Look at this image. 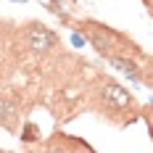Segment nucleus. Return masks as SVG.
<instances>
[{"mask_svg":"<svg viewBox=\"0 0 153 153\" xmlns=\"http://www.w3.org/2000/svg\"><path fill=\"white\" fill-rule=\"evenodd\" d=\"M87 27V37H90V42L95 45V50L100 53V56H106V58H114V56H135L137 53V48L132 45V42H127L122 34H116L114 29H108V27H100V24H85Z\"/></svg>","mask_w":153,"mask_h":153,"instance_id":"obj_1","label":"nucleus"},{"mask_svg":"<svg viewBox=\"0 0 153 153\" xmlns=\"http://www.w3.org/2000/svg\"><path fill=\"white\" fill-rule=\"evenodd\" d=\"M100 98H103V106L106 108H116V111H124V108L135 106L132 95L124 90L122 85H116V82H103L100 85Z\"/></svg>","mask_w":153,"mask_h":153,"instance_id":"obj_2","label":"nucleus"},{"mask_svg":"<svg viewBox=\"0 0 153 153\" xmlns=\"http://www.w3.org/2000/svg\"><path fill=\"white\" fill-rule=\"evenodd\" d=\"M56 34L48 29V27H42V24H34L29 32H27V48L29 50H34V53H48V50H53L56 48Z\"/></svg>","mask_w":153,"mask_h":153,"instance_id":"obj_3","label":"nucleus"},{"mask_svg":"<svg viewBox=\"0 0 153 153\" xmlns=\"http://www.w3.org/2000/svg\"><path fill=\"white\" fill-rule=\"evenodd\" d=\"M108 63H111L114 69L124 71V74H129L132 79H140V69L129 61V56H114V58H108Z\"/></svg>","mask_w":153,"mask_h":153,"instance_id":"obj_4","label":"nucleus"},{"mask_svg":"<svg viewBox=\"0 0 153 153\" xmlns=\"http://www.w3.org/2000/svg\"><path fill=\"white\" fill-rule=\"evenodd\" d=\"M40 137V127L37 124H27L24 127V135H21V140H27V143H32V140Z\"/></svg>","mask_w":153,"mask_h":153,"instance_id":"obj_5","label":"nucleus"},{"mask_svg":"<svg viewBox=\"0 0 153 153\" xmlns=\"http://www.w3.org/2000/svg\"><path fill=\"white\" fill-rule=\"evenodd\" d=\"M71 42H74L76 48H82V45H85V37H82V34H74V37H71Z\"/></svg>","mask_w":153,"mask_h":153,"instance_id":"obj_6","label":"nucleus"},{"mask_svg":"<svg viewBox=\"0 0 153 153\" xmlns=\"http://www.w3.org/2000/svg\"><path fill=\"white\" fill-rule=\"evenodd\" d=\"M13 3H24V0H13Z\"/></svg>","mask_w":153,"mask_h":153,"instance_id":"obj_7","label":"nucleus"}]
</instances>
